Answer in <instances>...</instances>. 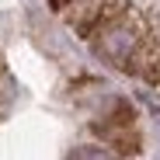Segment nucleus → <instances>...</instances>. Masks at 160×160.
Here are the masks:
<instances>
[{
    "label": "nucleus",
    "mask_w": 160,
    "mask_h": 160,
    "mask_svg": "<svg viewBox=\"0 0 160 160\" xmlns=\"http://www.w3.org/2000/svg\"><path fill=\"white\" fill-rule=\"evenodd\" d=\"M70 160H118L115 150H104V146H77L70 153Z\"/></svg>",
    "instance_id": "f257e3e1"
}]
</instances>
